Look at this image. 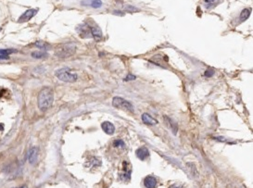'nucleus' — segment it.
<instances>
[{
	"mask_svg": "<svg viewBox=\"0 0 253 188\" xmlns=\"http://www.w3.org/2000/svg\"><path fill=\"white\" fill-rule=\"evenodd\" d=\"M54 101V93L52 88L50 87H44L41 89L37 98V104L38 108L42 112H46L48 110L53 104Z\"/></svg>",
	"mask_w": 253,
	"mask_h": 188,
	"instance_id": "1",
	"label": "nucleus"
},
{
	"mask_svg": "<svg viewBox=\"0 0 253 188\" xmlns=\"http://www.w3.org/2000/svg\"><path fill=\"white\" fill-rule=\"evenodd\" d=\"M56 77L58 78L59 80L62 81V82H65V83H74L77 81V74L76 73H73L71 69L69 68H62L59 69L56 72H55Z\"/></svg>",
	"mask_w": 253,
	"mask_h": 188,
	"instance_id": "2",
	"label": "nucleus"
},
{
	"mask_svg": "<svg viewBox=\"0 0 253 188\" xmlns=\"http://www.w3.org/2000/svg\"><path fill=\"white\" fill-rule=\"evenodd\" d=\"M112 106L116 109H120L127 111L129 113H134L135 112V109H134L133 104L120 97H115L112 99Z\"/></svg>",
	"mask_w": 253,
	"mask_h": 188,
	"instance_id": "3",
	"label": "nucleus"
},
{
	"mask_svg": "<svg viewBox=\"0 0 253 188\" xmlns=\"http://www.w3.org/2000/svg\"><path fill=\"white\" fill-rule=\"evenodd\" d=\"M75 51H76V46L74 44H66V45H63L58 48V50L56 51V56L59 58L64 59L74 55Z\"/></svg>",
	"mask_w": 253,
	"mask_h": 188,
	"instance_id": "4",
	"label": "nucleus"
},
{
	"mask_svg": "<svg viewBox=\"0 0 253 188\" xmlns=\"http://www.w3.org/2000/svg\"><path fill=\"white\" fill-rule=\"evenodd\" d=\"M38 12V9H27L24 13L20 17V19L18 20L19 23H22V22H26L28 21H30L32 18L34 17L36 15V13Z\"/></svg>",
	"mask_w": 253,
	"mask_h": 188,
	"instance_id": "5",
	"label": "nucleus"
},
{
	"mask_svg": "<svg viewBox=\"0 0 253 188\" xmlns=\"http://www.w3.org/2000/svg\"><path fill=\"white\" fill-rule=\"evenodd\" d=\"M89 29H90L91 36L95 40H97V41L102 40L103 34H102V32H101V29L97 26V25H94V26H90L89 25Z\"/></svg>",
	"mask_w": 253,
	"mask_h": 188,
	"instance_id": "6",
	"label": "nucleus"
},
{
	"mask_svg": "<svg viewBox=\"0 0 253 188\" xmlns=\"http://www.w3.org/2000/svg\"><path fill=\"white\" fill-rule=\"evenodd\" d=\"M27 158H28L29 163L31 165H34L36 163V161H37V158H38V148L35 147H32L29 150Z\"/></svg>",
	"mask_w": 253,
	"mask_h": 188,
	"instance_id": "7",
	"label": "nucleus"
},
{
	"mask_svg": "<svg viewBox=\"0 0 253 188\" xmlns=\"http://www.w3.org/2000/svg\"><path fill=\"white\" fill-rule=\"evenodd\" d=\"M101 127H102V130L105 133L109 135H112L115 133V126L110 122H104L101 124Z\"/></svg>",
	"mask_w": 253,
	"mask_h": 188,
	"instance_id": "8",
	"label": "nucleus"
},
{
	"mask_svg": "<svg viewBox=\"0 0 253 188\" xmlns=\"http://www.w3.org/2000/svg\"><path fill=\"white\" fill-rule=\"evenodd\" d=\"M135 155H136V157H137V158L140 159V160L147 159L148 157H149L148 149L147 147H145L138 148V149L136 150V152H135Z\"/></svg>",
	"mask_w": 253,
	"mask_h": 188,
	"instance_id": "9",
	"label": "nucleus"
},
{
	"mask_svg": "<svg viewBox=\"0 0 253 188\" xmlns=\"http://www.w3.org/2000/svg\"><path fill=\"white\" fill-rule=\"evenodd\" d=\"M163 119H164V121H165L166 125L169 127V129H171V131L173 132V134H176L177 131H178V125H177V124L172 120V119H170V118L167 117V116H164Z\"/></svg>",
	"mask_w": 253,
	"mask_h": 188,
	"instance_id": "10",
	"label": "nucleus"
},
{
	"mask_svg": "<svg viewBox=\"0 0 253 188\" xmlns=\"http://www.w3.org/2000/svg\"><path fill=\"white\" fill-rule=\"evenodd\" d=\"M83 6H90L93 9H99L102 6L101 0H83L81 3Z\"/></svg>",
	"mask_w": 253,
	"mask_h": 188,
	"instance_id": "11",
	"label": "nucleus"
},
{
	"mask_svg": "<svg viewBox=\"0 0 253 188\" xmlns=\"http://www.w3.org/2000/svg\"><path fill=\"white\" fill-rule=\"evenodd\" d=\"M144 185H145V187H148V188L155 187L157 185L156 178L153 177V176H151V175H149V176H147L144 180Z\"/></svg>",
	"mask_w": 253,
	"mask_h": 188,
	"instance_id": "12",
	"label": "nucleus"
},
{
	"mask_svg": "<svg viewBox=\"0 0 253 188\" xmlns=\"http://www.w3.org/2000/svg\"><path fill=\"white\" fill-rule=\"evenodd\" d=\"M142 121L145 124L147 125H155L158 123L157 120L151 117L148 113H143L142 114Z\"/></svg>",
	"mask_w": 253,
	"mask_h": 188,
	"instance_id": "13",
	"label": "nucleus"
},
{
	"mask_svg": "<svg viewBox=\"0 0 253 188\" xmlns=\"http://www.w3.org/2000/svg\"><path fill=\"white\" fill-rule=\"evenodd\" d=\"M250 13H251V9H246L242 10V12L240 13V16H239L240 21L243 22V21L248 20L249 17L250 16Z\"/></svg>",
	"mask_w": 253,
	"mask_h": 188,
	"instance_id": "14",
	"label": "nucleus"
},
{
	"mask_svg": "<svg viewBox=\"0 0 253 188\" xmlns=\"http://www.w3.org/2000/svg\"><path fill=\"white\" fill-rule=\"evenodd\" d=\"M16 52H17L16 49H0V55L6 56V57H9V54L16 53Z\"/></svg>",
	"mask_w": 253,
	"mask_h": 188,
	"instance_id": "15",
	"label": "nucleus"
},
{
	"mask_svg": "<svg viewBox=\"0 0 253 188\" xmlns=\"http://www.w3.org/2000/svg\"><path fill=\"white\" fill-rule=\"evenodd\" d=\"M32 57L34 59H44L47 57V54L46 52H34L32 53Z\"/></svg>",
	"mask_w": 253,
	"mask_h": 188,
	"instance_id": "16",
	"label": "nucleus"
},
{
	"mask_svg": "<svg viewBox=\"0 0 253 188\" xmlns=\"http://www.w3.org/2000/svg\"><path fill=\"white\" fill-rule=\"evenodd\" d=\"M120 178H121L123 181L125 180H130L131 179V171H125L124 172L120 174Z\"/></svg>",
	"mask_w": 253,
	"mask_h": 188,
	"instance_id": "17",
	"label": "nucleus"
},
{
	"mask_svg": "<svg viewBox=\"0 0 253 188\" xmlns=\"http://www.w3.org/2000/svg\"><path fill=\"white\" fill-rule=\"evenodd\" d=\"M113 146L116 147H124V142L123 140H115L114 142H113Z\"/></svg>",
	"mask_w": 253,
	"mask_h": 188,
	"instance_id": "18",
	"label": "nucleus"
},
{
	"mask_svg": "<svg viewBox=\"0 0 253 188\" xmlns=\"http://www.w3.org/2000/svg\"><path fill=\"white\" fill-rule=\"evenodd\" d=\"M214 74V71L212 70V69H207V71H205V76L206 77H211L212 75Z\"/></svg>",
	"mask_w": 253,
	"mask_h": 188,
	"instance_id": "19",
	"label": "nucleus"
},
{
	"mask_svg": "<svg viewBox=\"0 0 253 188\" xmlns=\"http://www.w3.org/2000/svg\"><path fill=\"white\" fill-rule=\"evenodd\" d=\"M135 79H136V77L135 76V75H132V74H128L127 76L125 77V79H124V81L125 82H128V81H130V80H135Z\"/></svg>",
	"mask_w": 253,
	"mask_h": 188,
	"instance_id": "20",
	"label": "nucleus"
},
{
	"mask_svg": "<svg viewBox=\"0 0 253 188\" xmlns=\"http://www.w3.org/2000/svg\"><path fill=\"white\" fill-rule=\"evenodd\" d=\"M216 1H218V0H205V3L208 5H211V4H214Z\"/></svg>",
	"mask_w": 253,
	"mask_h": 188,
	"instance_id": "21",
	"label": "nucleus"
},
{
	"mask_svg": "<svg viewBox=\"0 0 253 188\" xmlns=\"http://www.w3.org/2000/svg\"><path fill=\"white\" fill-rule=\"evenodd\" d=\"M9 57H6V56H1L0 55V60H6V59H9Z\"/></svg>",
	"mask_w": 253,
	"mask_h": 188,
	"instance_id": "22",
	"label": "nucleus"
},
{
	"mask_svg": "<svg viewBox=\"0 0 253 188\" xmlns=\"http://www.w3.org/2000/svg\"><path fill=\"white\" fill-rule=\"evenodd\" d=\"M4 130V124L0 123V131H3Z\"/></svg>",
	"mask_w": 253,
	"mask_h": 188,
	"instance_id": "23",
	"label": "nucleus"
}]
</instances>
